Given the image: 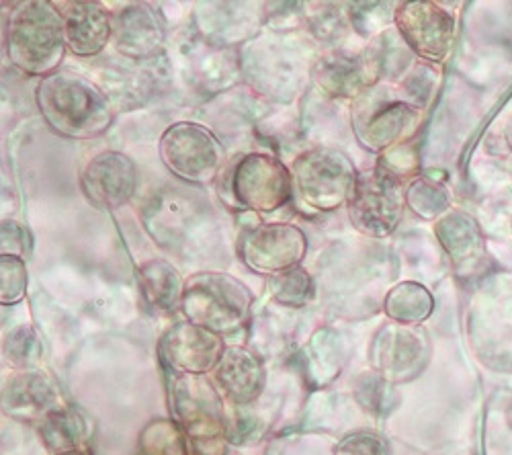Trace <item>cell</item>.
<instances>
[{
    "mask_svg": "<svg viewBox=\"0 0 512 455\" xmlns=\"http://www.w3.org/2000/svg\"><path fill=\"white\" fill-rule=\"evenodd\" d=\"M41 441L56 455L78 449L87 439V423L72 408H58L39 425Z\"/></svg>",
    "mask_w": 512,
    "mask_h": 455,
    "instance_id": "cell-21",
    "label": "cell"
},
{
    "mask_svg": "<svg viewBox=\"0 0 512 455\" xmlns=\"http://www.w3.org/2000/svg\"><path fill=\"white\" fill-rule=\"evenodd\" d=\"M318 82L330 95H357L367 82L363 66L351 58L336 54L322 62L318 70Z\"/></svg>",
    "mask_w": 512,
    "mask_h": 455,
    "instance_id": "cell-22",
    "label": "cell"
},
{
    "mask_svg": "<svg viewBox=\"0 0 512 455\" xmlns=\"http://www.w3.org/2000/svg\"><path fill=\"white\" fill-rule=\"evenodd\" d=\"M357 400L359 404L373 412V415H383L388 412L390 406H394V392L388 384V380H383L381 376H363L357 382Z\"/></svg>",
    "mask_w": 512,
    "mask_h": 455,
    "instance_id": "cell-28",
    "label": "cell"
},
{
    "mask_svg": "<svg viewBox=\"0 0 512 455\" xmlns=\"http://www.w3.org/2000/svg\"><path fill=\"white\" fill-rule=\"evenodd\" d=\"M58 455H91L89 451H80V449H72V451H66V453H58Z\"/></svg>",
    "mask_w": 512,
    "mask_h": 455,
    "instance_id": "cell-30",
    "label": "cell"
},
{
    "mask_svg": "<svg viewBox=\"0 0 512 455\" xmlns=\"http://www.w3.org/2000/svg\"><path fill=\"white\" fill-rule=\"evenodd\" d=\"M431 296L420 285L404 283L386 298V312L398 324H416L431 314Z\"/></svg>",
    "mask_w": 512,
    "mask_h": 455,
    "instance_id": "cell-23",
    "label": "cell"
},
{
    "mask_svg": "<svg viewBox=\"0 0 512 455\" xmlns=\"http://www.w3.org/2000/svg\"><path fill=\"white\" fill-rule=\"evenodd\" d=\"M203 203H197L193 197L183 195L179 189H170L154 195L146 205L144 224L148 232L156 238L160 246L173 251L187 242L191 232L197 228L195 222L203 216Z\"/></svg>",
    "mask_w": 512,
    "mask_h": 455,
    "instance_id": "cell-13",
    "label": "cell"
},
{
    "mask_svg": "<svg viewBox=\"0 0 512 455\" xmlns=\"http://www.w3.org/2000/svg\"><path fill=\"white\" fill-rule=\"evenodd\" d=\"M60 15L66 48L76 56H97L113 37L111 17L97 3H70Z\"/></svg>",
    "mask_w": 512,
    "mask_h": 455,
    "instance_id": "cell-15",
    "label": "cell"
},
{
    "mask_svg": "<svg viewBox=\"0 0 512 455\" xmlns=\"http://www.w3.org/2000/svg\"><path fill=\"white\" fill-rule=\"evenodd\" d=\"M230 191L242 210L273 212L291 197V175L273 156L248 154L234 164Z\"/></svg>",
    "mask_w": 512,
    "mask_h": 455,
    "instance_id": "cell-6",
    "label": "cell"
},
{
    "mask_svg": "<svg viewBox=\"0 0 512 455\" xmlns=\"http://www.w3.org/2000/svg\"><path fill=\"white\" fill-rule=\"evenodd\" d=\"M213 380L234 404H250L265 386V369L248 349L228 347L213 369Z\"/></svg>",
    "mask_w": 512,
    "mask_h": 455,
    "instance_id": "cell-18",
    "label": "cell"
},
{
    "mask_svg": "<svg viewBox=\"0 0 512 455\" xmlns=\"http://www.w3.org/2000/svg\"><path fill=\"white\" fill-rule=\"evenodd\" d=\"M222 337L191 322H181L160 343L162 361L185 376H203L213 371L224 355Z\"/></svg>",
    "mask_w": 512,
    "mask_h": 455,
    "instance_id": "cell-10",
    "label": "cell"
},
{
    "mask_svg": "<svg viewBox=\"0 0 512 455\" xmlns=\"http://www.w3.org/2000/svg\"><path fill=\"white\" fill-rule=\"evenodd\" d=\"M87 199L101 210H117L132 199L138 187L134 162L121 152H103L95 156L80 179Z\"/></svg>",
    "mask_w": 512,
    "mask_h": 455,
    "instance_id": "cell-11",
    "label": "cell"
},
{
    "mask_svg": "<svg viewBox=\"0 0 512 455\" xmlns=\"http://www.w3.org/2000/svg\"><path fill=\"white\" fill-rule=\"evenodd\" d=\"M175 406L187 427L197 455H224L222 400L199 376H185L177 382Z\"/></svg>",
    "mask_w": 512,
    "mask_h": 455,
    "instance_id": "cell-8",
    "label": "cell"
},
{
    "mask_svg": "<svg viewBox=\"0 0 512 455\" xmlns=\"http://www.w3.org/2000/svg\"><path fill=\"white\" fill-rule=\"evenodd\" d=\"M37 107L56 134L72 140L101 136L113 119L107 97L93 82L68 72H54L39 82Z\"/></svg>",
    "mask_w": 512,
    "mask_h": 455,
    "instance_id": "cell-1",
    "label": "cell"
},
{
    "mask_svg": "<svg viewBox=\"0 0 512 455\" xmlns=\"http://www.w3.org/2000/svg\"><path fill=\"white\" fill-rule=\"evenodd\" d=\"M5 412L19 421H44L58 410V392L54 384L37 371H19L3 392Z\"/></svg>",
    "mask_w": 512,
    "mask_h": 455,
    "instance_id": "cell-17",
    "label": "cell"
},
{
    "mask_svg": "<svg viewBox=\"0 0 512 455\" xmlns=\"http://www.w3.org/2000/svg\"><path fill=\"white\" fill-rule=\"evenodd\" d=\"M166 29L160 15L148 5H134L119 13L113 39L119 54L132 60L152 58L164 41Z\"/></svg>",
    "mask_w": 512,
    "mask_h": 455,
    "instance_id": "cell-14",
    "label": "cell"
},
{
    "mask_svg": "<svg viewBox=\"0 0 512 455\" xmlns=\"http://www.w3.org/2000/svg\"><path fill=\"white\" fill-rule=\"evenodd\" d=\"M142 296L150 308L158 312H173L183 304L185 283L179 271L168 261H148L138 271Z\"/></svg>",
    "mask_w": 512,
    "mask_h": 455,
    "instance_id": "cell-20",
    "label": "cell"
},
{
    "mask_svg": "<svg viewBox=\"0 0 512 455\" xmlns=\"http://www.w3.org/2000/svg\"><path fill=\"white\" fill-rule=\"evenodd\" d=\"M308 251L306 234L291 224H259L238 242L242 263L261 275H277L297 267Z\"/></svg>",
    "mask_w": 512,
    "mask_h": 455,
    "instance_id": "cell-9",
    "label": "cell"
},
{
    "mask_svg": "<svg viewBox=\"0 0 512 455\" xmlns=\"http://www.w3.org/2000/svg\"><path fill=\"white\" fill-rule=\"evenodd\" d=\"M398 25L408 44L424 58H441L449 46L451 19L433 5H404Z\"/></svg>",
    "mask_w": 512,
    "mask_h": 455,
    "instance_id": "cell-16",
    "label": "cell"
},
{
    "mask_svg": "<svg viewBox=\"0 0 512 455\" xmlns=\"http://www.w3.org/2000/svg\"><path fill=\"white\" fill-rule=\"evenodd\" d=\"M66 52L60 11L46 0L19 5L7 25V56L25 74L52 76Z\"/></svg>",
    "mask_w": 512,
    "mask_h": 455,
    "instance_id": "cell-2",
    "label": "cell"
},
{
    "mask_svg": "<svg viewBox=\"0 0 512 455\" xmlns=\"http://www.w3.org/2000/svg\"><path fill=\"white\" fill-rule=\"evenodd\" d=\"M27 267L21 257L3 255L0 257V302L17 304L25 298Z\"/></svg>",
    "mask_w": 512,
    "mask_h": 455,
    "instance_id": "cell-26",
    "label": "cell"
},
{
    "mask_svg": "<svg viewBox=\"0 0 512 455\" xmlns=\"http://www.w3.org/2000/svg\"><path fill=\"white\" fill-rule=\"evenodd\" d=\"M41 353H44V345L31 326H19L7 337V361L21 371H31L41 361Z\"/></svg>",
    "mask_w": 512,
    "mask_h": 455,
    "instance_id": "cell-25",
    "label": "cell"
},
{
    "mask_svg": "<svg viewBox=\"0 0 512 455\" xmlns=\"http://www.w3.org/2000/svg\"><path fill=\"white\" fill-rule=\"evenodd\" d=\"M336 455H390V445L377 433L359 431L336 445Z\"/></svg>",
    "mask_w": 512,
    "mask_h": 455,
    "instance_id": "cell-29",
    "label": "cell"
},
{
    "mask_svg": "<svg viewBox=\"0 0 512 455\" xmlns=\"http://www.w3.org/2000/svg\"><path fill=\"white\" fill-rule=\"evenodd\" d=\"M183 443L173 423H152L142 437V451L138 455H181Z\"/></svg>",
    "mask_w": 512,
    "mask_h": 455,
    "instance_id": "cell-27",
    "label": "cell"
},
{
    "mask_svg": "<svg viewBox=\"0 0 512 455\" xmlns=\"http://www.w3.org/2000/svg\"><path fill=\"white\" fill-rule=\"evenodd\" d=\"M404 208V195L396 175L386 169H373L359 175L349 216L353 226L367 236H388L396 230Z\"/></svg>",
    "mask_w": 512,
    "mask_h": 455,
    "instance_id": "cell-7",
    "label": "cell"
},
{
    "mask_svg": "<svg viewBox=\"0 0 512 455\" xmlns=\"http://www.w3.org/2000/svg\"><path fill=\"white\" fill-rule=\"evenodd\" d=\"M424 359L426 345L422 337L398 322L383 326L371 345V363L388 382L412 380L420 374Z\"/></svg>",
    "mask_w": 512,
    "mask_h": 455,
    "instance_id": "cell-12",
    "label": "cell"
},
{
    "mask_svg": "<svg viewBox=\"0 0 512 455\" xmlns=\"http://www.w3.org/2000/svg\"><path fill=\"white\" fill-rule=\"evenodd\" d=\"M293 179L308 205L332 212L351 201L359 175L343 152L316 148L293 162Z\"/></svg>",
    "mask_w": 512,
    "mask_h": 455,
    "instance_id": "cell-4",
    "label": "cell"
},
{
    "mask_svg": "<svg viewBox=\"0 0 512 455\" xmlns=\"http://www.w3.org/2000/svg\"><path fill=\"white\" fill-rule=\"evenodd\" d=\"M160 156L166 169L179 179L205 185L220 175L224 148L209 130L197 123H177L160 140Z\"/></svg>",
    "mask_w": 512,
    "mask_h": 455,
    "instance_id": "cell-5",
    "label": "cell"
},
{
    "mask_svg": "<svg viewBox=\"0 0 512 455\" xmlns=\"http://www.w3.org/2000/svg\"><path fill=\"white\" fill-rule=\"evenodd\" d=\"M252 296L242 281L226 273H199L185 283L183 312L191 324L216 335L232 333L250 314Z\"/></svg>",
    "mask_w": 512,
    "mask_h": 455,
    "instance_id": "cell-3",
    "label": "cell"
},
{
    "mask_svg": "<svg viewBox=\"0 0 512 455\" xmlns=\"http://www.w3.org/2000/svg\"><path fill=\"white\" fill-rule=\"evenodd\" d=\"M271 294H273V300L283 306L302 308L310 302V298L314 294V285H312V279L306 269L293 267V269L273 275Z\"/></svg>",
    "mask_w": 512,
    "mask_h": 455,
    "instance_id": "cell-24",
    "label": "cell"
},
{
    "mask_svg": "<svg viewBox=\"0 0 512 455\" xmlns=\"http://www.w3.org/2000/svg\"><path fill=\"white\" fill-rule=\"evenodd\" d=\"M410 117V109L400 103L377 105L371 111L359 107L355 117V130L365 148L383 150L404 134Z\"/></svg>",
    "mask_w": 512,
    "mask_h": 455,
    "instance_id": "cell-19",
    "label": "cell"
}]
</instances>
